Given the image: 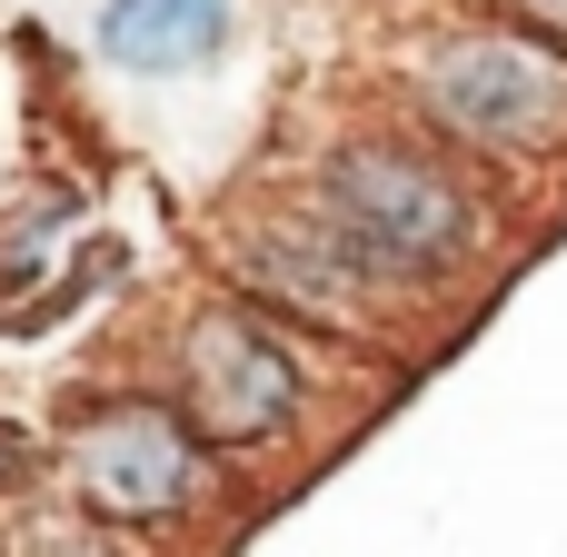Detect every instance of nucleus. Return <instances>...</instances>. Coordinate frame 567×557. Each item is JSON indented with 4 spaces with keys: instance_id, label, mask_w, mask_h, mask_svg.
Returning a JSON list of instances; mask_svg holds the SVG:
<instances>
[{
    "instance_id": "obj_1",
    "label": "nucleus",
    "mask_w": 567,
    "mask_h": 557,
    "mask_svg": "<svg viewBox=\"0 0 567 557\" xmlns=\"http://www.w3.org/2000/svg\"><path fill=\"white\" fill-rule=\"evenodd\" d=\"M319 229L339 239L349 279H429L478 249V199L409 140H349L319 169Z\"/></svg>"
},
{
    "instance_id": "obj_2",
    "label": "nucleus",
    "mask_w": 567,
    "mask_h": 557,
    "mask_svg": "<svg viewBox=\"0 0 567 557\" xmlns=\"http://www.w3.org/2000/svg\"><path fill=\"white\" fill-rule=\"evenodd\" d=\"M419 100L449 140L498 149V159H538L567 140V60L548 40L508 30V20H468L449 40L419 50Z\"/></svg>"
},
{
    "instance_id": "obj_3",
    "label": "nucleus",
    "mask_w": 567,
    "mask_h": 557,
    "mask_svg": "<svg viewBox=\"0 0 567 557\" xmlns=\"http://www.w3.org/2000/svg\"><path fill=\"white\" fill-rule=\"evenodd\" d=\"M309 379H299V349L259 319V309H209L189 319L179 339V419L189 439H219V448H259L299 419Z\"/></svg>"
},
{
    "instance_id": "obj_4",
    "label": "nucleus",
    "mask_w": 567,
    "mask_h": 557,
    "mask_svg": "<svg viewBox=\"0 0 567 557\" xmlns=\"http://www.w3.org/2000/svg\"><path fill=\"white\" fill-rule=\"evenodd\" d=\"M70 478H80V508L100 528H159V518H189L199 508V439L179 409H100L80 439H70Z\"/></svg>"
},
{
    "instance_id": "obj_5",
    "label": "nucleus",
    "mask_w": 567,
    "mask_h": 557,
    "mask_svg": "<svg viewBox=\"0 0 567 557\" xmlns=\"http://www.w3.org/2000/svg\"><path fill=\"white\" fill-rule=\"evenodd\" d=\"M90 30H100V60H120L140 80H179V70L229 60L239 0H100Z\"/></svg>"
},
{
    "instance_id": "obj_6",
    "label": "nucleus",
    "mask_w": 567,
    "mask_h": 557,
    "mask_svg": "<svg viewBox=\"0 0 567 557\" xmlns=\"http://www.w3.org/2000/svg\"><path fill=\"white\" fill-rule=\"evenodd\" d=\"M498 20L528 30V40H548V50H567V0H498Z\"/></svg>"
}]
</instances>
